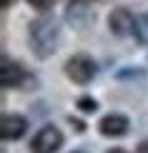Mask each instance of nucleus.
Segmentation results:
<instances>
[{
    "label": "nucleus",
    "instance_id": "obj_7",
    "mask_svg": "<svg viewBox=\"0 0 148 153\" xmlns=\"http://www.w3.org/2000/svg\"><path fill=\"white\" fill-rule=\"evenodd\" d=\"M133 25H136V18L131 15V10L128 8H115L111 15H108V28H111L113 35H128L133 33Z\"/></svg>",
    "mask_w": 148,
    "mask_h": 153
},
{
    "label": "nucleus",
    "instance_id": "obj_11",
    "mask_svg": "<svg viewBox=\"0 0 148 153\" xmlns=\"http://www.w3.org/2000/svg\"><path fill=\"white\" fill-rule=\"evenodd\" d=\"M78 108H80L83 113H93L95 108H98V103H95L93 98H80V100H78Z\"/></svg>",
    "mask_w": 148,
    "mask_h": 153
},
{
    "label": "nucleus",
    "instance_id": "obj_3",
    "mask_svg": "<svg viewBox=\"0 0 148 153\" xmlns=\"http://www.w3.org/2000/svg\"><path fill=\"white\" fill-rule=\"evenodd\" d=\"M63 146V133L55 126H43L30 141V153H55Z\"/></svg>",
    "mask_w": 148,
    "mask_h": 153
},
{
    "label": "nucleus",
    "instance_id": "obj_5",
    "mask_svg": "<svg viewBox=\"0 0 148 153\" xmlns=\"http://www.w3.org/2000/svg\"><path fill=\"white\" fill-rule=\"evenodd\" d=\"M25 131H28V120L23 116H18V113H8L0 120V136H3V141H20L25 136Z\"/></svg>",
    "mask_w": 148,
    "mask_h": 153
},
{
    "label": "nucleus",
    "instance_id": "obj_10",
    "mask_svg": "<svg viewBox=\"0 0 148 153\" xmlns=\"http://www.w3.org/2000/svg\"><path fill=\"white\" fill-rule=\"evenodd\" d=\"M55 3H58V0H28V5H30V8H35V10H40V13L50 10Z\"/></svg>",
    "mask_w": 148,
    "mask_h": 153
},
{
    "label": "nucleus",
    "instance_id": "obj_13",
    "mask_svg": "<svg viewBox=\"0 0 148 153\" xmlns=\"http://www.w3.org/2000/svg\"><path fill=\"white\" fill-rule=\"evenodd\" d=\"M0 5H3V10H8V8L15 5V0H0Z\"/></svg>",
    "mask_w": 148,
    "mask_h": 153
},
{
    "label": "nucleus",
    "instance_id": "obj_1",
    "mask_svg": "<svg viewBox=\"0 0 148 153\" xmlns=\"http://www.w3.org/2000/svg\"><path fill=\"white\" fill-rule=\"evenodd\" d=\"M58 20L55 18H48V15H40L38 20L30 23V30H28V38H30V48L38 58H48V55L55 53V45H58Z\"/></svg>",
    "mask_w": 148,
    "mask_h": 153
},
{
    "label": "nucleus",
    "instance_id": "obj_8",
    "mask_svg": "<svg viewBox=\"0 0 148 153\" xmlns=\"http://www.w3.org/2000/svg\"><path fill=\"white\" fill-rule=\"evenodd\" d=\"M68 20L83 28L91 20V0H70L68 3Z\"/></svg>",
    "mask_w": 148,
    "mask_h": 153
},
{
    "label": "nucleus",
    "instance_id": "obj_14",
    "mask_svg": "<svg viewBox=\"0 0 148 153\" xmlns=\"http://www.w3.org/2000/svg\"><path fill=\"white\" fill-rule=\"evenodd\" d=\"M108 153H128V151H123V148H111Z\"/></svg>",
    "mask_w": 148,
    "mask_h": 153
},
{
    "label": "nucleus",
    "instance_id": "obj_15",
    "mask_svg": "<svg viewBox=\"0 0 148 153\" xmlns=\"http://www.w3.org/2000/svg\"><path fill=\"white\" fill-rule=\"evenodd\" d=\"M73 153H83V151H73Z\"/></svg>",
    "mask_w": 148,
    "mask_h": 153
},
{
    "label": "nucleus",
    "instance_id": "obj_9",
    "mask_svg": "<svg viewBox=\"0 0 148 153\" xmlns=\"http://www.w3.org/2000/svg\"><path fill=\"white\" fill-rule=\"evenodd\" d=\"M133 35H136L138 43H148V15H141L136 18V25H133Z\"/></svg>",
    "mask_w": 148,
    "mask_h": 153
},
{
    "label": "nucleus",
    "instance_id": "obj_6",
    "mask_svg": "<svg viewBox=\"0 0 148 153\" xmlns=\"http://www.w3.org/2000/svg\"><path fill=\"white\" fill-rule=\"evenodd\" d=\"M128 128H131V123H128V118L120 116V113H108V116H103L100 123H98V131L106 138H120V136L128 133Z\"/></svg>",
    "mask_w": 148,
    "mask_h": 153
},
{
    "label": "nucleus",
    "instance_id": "obj_2",
    "mask_svg": "<svg viewBox=\"0 0 148 153\" xmlns=\"http://www.w3.org/2000/svg\"><path fill=\"white\" fill-rule=\"evenodd\" d=\"M95 73H98V68H95L93 58H88V55H73V58H68L65 63V75L73 83H78V85H86V83H91L95 78Z\"/></svg>",
    "mask_w": 148,
    "mask_h": 153
},
{
    "label": "nucleus",
    "instance_id": "obj_4",
    "mask_svg": "<svg viewBox=\"0 0 148 153\" xmlns=\"http://www.w3.org/2000/svg\"><path fill=\"white\" fill-rule=\"evenodd\" d=\"M25 80H28V73H25V68L20 63L3 58V63H0V85L3 88H20Z\"/></svg>",
    "mask_w": 148,
    "mask_h": 153
},
{
    "label": "nucleus",
    "instance_id": "obj_12",
    "mask_svg": "<svg viewBox=\"0 0 148 153\" xmlns=\"http://www.w3.org/2000/svg\"><path fill=\"white\" fill-rule=\"evenodd\" d=\"M136 153H148V141H141L138 148H136Z\"/></svg>",
    "mask_w": 148,
    "mask_h": 153
}]
</instances>
